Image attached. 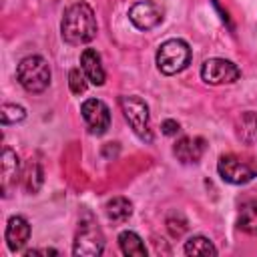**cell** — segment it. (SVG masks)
Returning a JSON list of instances; mask_svg holds the SVG:
<instances>
[{
    "label": "cell",
    "instance_id": "17",
    "mask_svg": "<svg viewBox=\"0 0 257 257\" xmlns=\"http://www.w3.org/2000/svg\"><path fill=\"white\" fill-rule=\"evenodd\" d=\"M185 253L187 255L209 257V255H217V247L211 243V239H207L203 235H195L189 241H185Z\"/></svg>",
    "mask_w": 257,
    "mask_h": 257
},
{
    "label": "cell",
    "instance_id": "9",
    "mask_svg": "<svg viewBox=\"0 0 257 257\" xmlns=\"http://www.w3.org/2000/svg\"><path fill=\"white\" fill-rule=\"evenodd\" d=\"M165 18V10L153 0H139L128 8V20L139 30H151Z\"/></svg>",
    "mask_w": 257,
    "mask_h": 257
},
{
    "label": "cell",
    "instance_id": "18",
    "mask_svg": "<svg viewBox=\"0 0 257 257\" xmlns=\"http://www.w3.org/2000/svg\"><path fill=\"white\" fill-rule=\"evenodd\" d=\"M26 118V110L20 104H12V102H4L0 106V120L2 124H14Z\"/></svg>",
    "mask_w": 257,
    "mask_h": 257
},
{
    "label": "cell",
    "instance_id": "12",
    "mask_svg": "<svg viewBox=\"0 0 257 257\" xmlns=\"http://www.w3.org/2000/svg\"><path fill=\"white\" fill-rule=\"evenodd\" d=\"M0 177H2V195L8 197L10 195V189L16 185L18 177H20V161H18V155L4 147L2 151V157H0Z\"/></svg>",
    "mask_w": 257,
    "mask_h": 257
},
{
    "label": "cell",
    "instance_id": "21",
    "mask_svg": "<svg viewBox=\"0 0 257 257\" xmlns=\"http://www.w3.org/2000/svg\"><path fill=\"white\" fill-rule=\"evenodd\" d=\"M161 131H163L165 135L173 137V135H177V133L181 131V126H179V122H177V120H173V118H167V120H163V124H161Z\"/></svg>",
    "mask_w": 257,
    "mask_h": 257
},
{
    "label": "cell",
    "instance_id": "14",
    "mask_svg": "<svg viewBox=\"0 0 257 257\" xmlns=\"http://www.w3.org/2000/svg\"><path fill=\"white\" fill-rule=\"evenodd\" d=\"M104 213L112 223H124L133 215V203L126 197H112L104 205Z\"/></svg>",
    "mask_w": 257,
    "mask_h": 257
},
{
    "label": "cell",
    "instance_id": "16",
    "mask_svg": "<svg viewBox=\"0 0 257 257\" xmlns=\"http://www.w3.org/2000/svg\"><path fill=\"white\" fill-rule=\"evenodd\" d=\"M237 225H239L241 231L251 233V235H257V199L247 201V203L241 205Z\"/></svg>",
    "mask_w": 257,
    "mask_h": 257
},
{
    "label": "cell",
    "instance_id": "6",
    "mask_svg": "<svg viewBox=\"0 0 257 257\" xmlns=\"http://www.w3.org/2000/svg\"><path fill=\"white\" fill-rule=\"evenodd\" d=\"M219 177L231 185H245L257 177V163L245 161L237 155H223L217 163Z\"/></svg>",
    "mask_w": 257,
    "mask_h": 257
},
{
    "label": "cell",
    "instance_id": "3",
    "mask_svg": "<svg viewBox=\"0 0 257 257\" xmlns=\"http://www.w3.org/2000/svg\"><path fill=\"white\" fill-rule=\"evenodd\" d=\"M189 62H191V48L181 38H169L157 50V68L167 76L185 70Z\"/></svg>",
    "mask_w": 257,
    "mask_h": 257
},
{
    "label": "cell",
    "instance_id": "8",
    "mask_svg": "<svg viewBox=\"0 0 257 257\" xmlns=\"http://www.w3.org/2000/svg\"><path fill=\"white\" fill-rule=\"evenodd\" d=\"M80 114L90 135H104L110 126V110L100 98H86L80 104Z\"/></svg>",
    "mask_w": 257,
    "mask_h": 257
},
{
    "label": "cell",
    "instance_id": "2",
    "mask_svg": "<svg viewBox=\"0 0 257 257\" xmlns=\"http://www.w3.org/2000/svg\"><path fill=\"white\" fill-rule=\"evenodd\" d=\"M16 78L26 92L40 94L50 84V66L38 54L24 56L16 66Z\"/></svg>",
    "mask_w": 257,
    "mask_h": 257
},
{
    "label": "cell",
    "instance_id": "5",
    "mask_svg": "<svg viewBox=\"0 0 257 257\" xmlns=\"http://www.w3.org/2000/svg\"><path fill=\"white\" fill-rule=\"evenodd\" d=\"M118 106L120 112L124 116V120L128 122V126L133 128V133L145 141L151 143L153 141V133H151V122H149V106L143 98L139 96H120L118 98Z\"/></svg>",
    "mask_w": 257,
    "mask_h": 257
},
{
    "label": "cell",
    "instance_id": "19",
    "mask_svg": "<svg viewBox=\"0 0 257 257\" xmlns=\"http://www.w3.org/2000/svg\"><path fill=\"white\" fill-rule=\"evenodd\" d=\"M24 185H26V191L28 193H36L42 185V169L38 163L30 161L26 165V171H24Z\"/></svg>",
    "mask_w": 257,
    "mask_h": 257
},
{
    "label": "cell",
    "instance_id": "10",
    "mask_svg": "<svg viewBox=\"0 0 257 257\" xmlns=\"http://www.w3.org/2000/svg\"><path fill=\"white\" fill-rule=\"evenodd\" d=\"M205 151H207V141L203 137H181L173 147V155L185 165L199 163Z\"/></svg>",
    "mask_w": 257,
    "mask_h": 257
},
{
    "label": "cell",
    "instance_id": "1",
    "mask_svg": "<svg viewBox=\"0 0 257 257\" xmlns=\"http://www.w3.org/2000/svg\"><path fill=\"white\" fill-rule=\"evenodd\" d=\"M98 32L94 10L86 2H74L70 4L60 20V34L66 44L80 46L90 42Z\"/></svg>",
    "mask_w": 257,
    "mask_h": 257
},
{
    "label": "cell",
    "instance_id": "4",
    "mask_svg": "<svg viewBox=\"0 0 257 257\" xmlns=\"http://www.w3.org/2000/svg\"><path fill=\"white\" fill-rule=\"evenodd\" d=\"M104 251V235L98 227V223L86 215L84 219L78 221V229L74 235V245L72 253L80 257H98Z\"/></svg>",
    "mask_w": 257,
    "mask_h": 257
},
{
    "label": "cell",
    "instance_id": "13",
    "mask_svg": "<svg viewBox=\"0 0 257 257\" xmlns=\"http://www.w3.org/2000/svg\"><path fill=\"white\" fill-rule=\"evenodd\" d=\"M80 68L86 74L88 82H92L94 86H102L104 84L106 74H104V68H102L100 54L94 48H84L82 50V54H80Z\"/></svg>",
    "mask_w": 257,
    "mask_h": 257
},
{
    "label": "cell",
    "instance_id": "20",
    "mask_svg": "<svg viewBox=\"0 0 257 257\" xmlns=\"http://www.w3.org/2000/svg\"><path fill=\"white\" fill-rule=\"evenodd\" d=\"M86 74L82 72V68H72L68 72V86L74 94H82L86 90Z\"/></svg>",
    "mask_w": 257,
    "mask_h": 257
},
{
    "label": "cell",
    "instance_id": "7",
    "mask_svg": "<svg viewBox=\"0 0 257 257\" xmlns=\"http://www.w3.org/2000/svg\"><path fill=\"white\" fill-rule=\"evenodd\" d=\"M241 76V70L237 64L225 58H207L201 64V78L207 84H233Z\"/></svg>",
    "mask_w": 257,
    "mask_h": 257
},
{
    "label": "cell",
    "instance_id": "11",
    "mask_svg": "<svg viewBox=\"0 0 257 257\" xmlns=\"http://www.w3.org/2000/svg\"><path fill=\"white\" fill-rule=\"evenodd\" d=\"M4 239H6V245L12 253L16 251H22L24 245L28 243L30 239V225L24 217L20 215H14L8 219V225H6V233H4Z\"/></svg>",
    "mask_w": 257,
    "mask_h": 257
},
{
    "label": "cell",
    "instance_id": "15",
    "mask_svg": "<svg viewBox=\"0 0 257 257\" xmlns=\"http://www.w3.org/2000/svg\"><path fill=\"white\" fill-rule=\"evenodd\" d=\"M118 247L124 255H131V257H145L147 255V247L135 231H122L118 235Z\"/></svg>",
    "mask_w": 257,
    "mask_h": 257
}]
</instances>
